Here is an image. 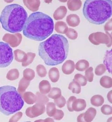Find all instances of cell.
I'll return each mask as SVG.
<instances>
[{
  "label": "cell",
  "instance_id": "obj_1",
  "mask_svg": "<svg viewBox=\"0 0 112 122\" xmlns=\"http://www.w3.org/2000/svg\"><path fill=\"white\" fill-rule=\"evenodd\" d=\"M38 51L39 56L46 65H58L62 64L68 55V41L63 35L55 34L40 43Z\"/></svg>",
  "mask_w": 112,
  "mask_h": 122
},
{
  "label": "cell",
  "instance_id": "obj_2",
  "mask_svg": "<svg viewBox=\"0 0 112 122\" xmlns=\"http://www.w3.org/2000/svg\"><path fill=\"white\" fill-rule=\"evenodd\" d=\"M54 28L53 20L50 16L41 12L29 15L23 29V35L35 41L44 40L50 36Z\"/></svg>",
  "mask_w": 112,
  "mask_h": 122
},
{
  "label": "cell",
  "instance_id": "obj_3",
  "mask_svg": "<svg viewBox=\"0 0 112 122\" xmlns=\"http://www.w3.org/2000/svg\"><path fill=\"white\" fill-rule=\"evenodd\" d=\"M28 18V13L23 7L12 4L6 6L2 10L0 22L5 30L16 33L23 30Z\"/></svg>",
  "mask_w": 112,
  "mask_h": 122
},
{
  "label": "cell",
  "instance_id": "obj_4",
  "mask_svg": "<svg viewBox=\"0 0 112 122\" xmlns=\"http://www.w3.org/2000/svg\"><path fill=\"white\" fill-rule=\"evenodd\" d=\"M112 0H87L84 3L83 13L91 23L104 24L112 16Z\"/></svg>",
  "mask_w": 112,
  "mask_h": 122
},
{
  "label": "cell",
  "instance_id": "obj_5",
  "mask_svg": "<svg viewBox=\"0 0 112 122\" xmlns=\"http://www.w3.org/2000/svg\"><path fill=\"white\" fill-rule=\"evenodd\" d=\"M23 99L16 87L4 86L0 87V112L6 116L13 114L22 109Z\"/></svg>",
  "mask_w": 112,
  "mask_h": 122
},
{
  "label": "cell",
  "instance_id": "obj_6",
  "mask_svg": "<svg viewBox=\"0 0 112 122\" xmlns=\"http://www.w3.org/2000/svg\"><path fill=\"white\" fill-rule=\"evenodd\" d=\"M13 59L12 49L8 43L0 42V68L8 67Z\"/></svg>",
  "mask_w": 112,
  "mask_h": 122
},
{
  "label": "cell",
  "instance_id": "obj_7",
  "mask_svg": "<svg viewBox=\"0 0 112 122\" xmlns=\"http://www.w3.org/2000/svg\"><path fill=\"white\" fill-rule=\"evenodd\" d=\"M106 34L101 32L92 33L89 35L88 39L91 43L95 45L98 46L100 44H106L107 47L112 46V34L106 31Z\"/></svg>",
  "mask_w": 112,
  "mask_h": 122
},
{
  "label": "cell",
  "instance_id": "obj_8",
  "mask_svg": "<svg viewBox=\"0 0 112 122\" xmlns=\"http://www.w3.org/2000/svg\"><path fill=\"white\" fill-rule=\"evenodd\" d=\"M3 40L9 43L12 46H17L20 43L22 40V35L20 33H15L14 34H6L4 36Z\"/></svg>",
  "mask_w": 112,
  "mask_h": 122
},
{
  "label": "cell",
  "instance_id": "obj_9",
  "mask_svg": "<svg viewBox=\"0 0 112 122\" xmlns=\"http://www.w3.org/2000/svg\"><path fill=\"white\" fill-rule=\"evenodd\" d=\"M87 107L86 102L84 99H75L73 103L72 108L73 110L79 112L84 110Z\"/></svg>",
  "mask_w": 112,
  "mask_h": 122
},
{
  "label": "cell",
  "instance_id": "obj_10",
  "mask_svg": "<svg viewBox=\"0 0 112 122\" xmlns=\"http://www.w3.org/2000/svg\"><path fill=\"white\" fill-rule=\"evenodd\" d=\"M23 2L24 5L27 7L28 9L33 12L38 11L40 4V1L39 0H23Z\"/></svg>",
  "mask_w": 112,
  "mask_h": 122
},
{
  "label": "cell",
  "instance_id": "obj_11",
  "mask_svg": "<svg viewBox=\"0 0 112 122\" xmlns=\"http://www.w3.org/2000/svg\"><path fill=\"white\" fill-rule=\"evenodd\" d=\"M74 62L72 60L66 61L62 66V70L63 73L66 75H69L74 72L75 70Z\"/></svg>",
  "mask_w": 112,
  "mask_h": 122
},
{
  "label": "cell",
  "instance_id": "obj_12",
  "mask_svg": "<svg viewBox=\"0 0 112 122\" xmlns=\"http://www.w3.org/2000/svg\"><path fill=\"white\" fill-rule=\"evenodd\" d=\"M67 10L65 6H61L57 8L53 14V17L56 20L62 19L67 13Z\"/></svg>",
  "mask_w": 112,
  "mask_h": 122
},
{
  "label": "cell",
  "instance_id": "obj_13",
  "mask_svg": "<svg viewBox=\"0 0 112 122\" xmlns=\"http://www.w3.org/2000/svg\"><path fill=\"white\" fill-rule=\"evenodd\" d=\"M66 22L70 27H77L80 24V18L76 14H71L67 17Z\"/></svg>",
  "mask_w": 112,
  "mask_h": 122
},
{
  "label": "cell",
  "instance_id": "obj_14",
  "mask_svg": "<svg viewBox=\"0 0 112 122\" xmlns=\"http://www.w3.org/2000/svg\"><path fill=\"white\" fill-rule=\"evenodd\" d=\"M97 111L95 108L90 107L84 113V118L85 122H90L93 121L96 115Z\"/></svg>",
  "mask_w": 112,
  "mask_h": 122
},
{
  "label": "cell",
  "instance_id": "obj_15",
  "mask_svg": "<svg viewBox=\"0 0 112 122\" xmlns=\"http://www.w3.org/2000/svg\"><path fill=\"white\" fill-rule=\"evenodd\" d=\"M68 9L71 11L78 10L81 7L82 2L80 0H69L67 3Z\"/></svg>",
  "mask_w": 112,
  "mask_h": 122
},
{
  "label": "cell",
  "instance_id": "obj_16",
  "mask_svg": "<svg viewBox=\"0 0 112 122\" xmlns=\"http://www.w3.org/2000/svg\"><path fill=\"white\" fill-rule=\"evenodd\" d=\"M68 27L65 22L62 21L57 22L55 25V30L57 33L65 34L68 29Z\"/></svg>",
  "mask_w": 112,
  "mask_h": 122
},
{
  "label": "cell",
  "instance_id": "obj_17",
  "mask_svg": "<svg viewBox=\"0 0 112 122\" xmlns=\"http://www.w3.org/2000/svg\"><path fill=\"white\" fill-rule=\"evenodd\" d=\"M91 103L96 107L102 106L104 102V99L102 96L96 95L94 96L90 99Z\"/></svg>",
  "mask_w": 112,
  "mask_h": 122
},
{
  "label": "cell",
  "instance_id": "obj_18",
  "mask_svg": "<svg viewBox=\"0 0 112 122\" xmlns=\"http://www.w3.org/2000/svg\"><path fill=\"white\" fill-rule=\"evenodd\" d=\"M49 78L53 82H56L58 81L60 77L59 71L56 68H51L48 73Z\"/></svg>",
  "mask_w": 112,
  "mask_h": 122
},
{
  "label": "cell",
  "instance_id": "obj_19",
  "mask_svg": "<svg viewBox=\"0 0 112 122\" xmlns=\"http://www.w3.org/2000/svg\"><path fill=\"white\" fill-rule=\"evenodd\" d=\"M89 63L88 61L82 59L78 61L76 64L75 67L77 71H83L89 68Z\"/></svg>",
  "mask_w": 112,
  "mask_h": 122
},
{
  "label": "cell",
  "instance_id": "obj_20",
  "mask_svg": "<svg viewBox=\"0 0 112 122\" xmlns=\"http://www.w3.org/2000/svg\"><path fill=\"white\" fill-rule=\"evenodd\" d=\"M100 84L105 88L109 89L112 87V79L110 77L104 76L100 80Z\"/></svg>",
  "mask_w": 112,
  "mask_h": 122
},
{
  "label": "cell",
  "instance_id": "obj_21",
  "mask_svg": "<svg viewBox=\"0 0 112 122\" xmlns=\"http://www.w3.org/2000/svg\"><path fill=\"white\" fill-rule=\"evenodd\" d=\"M39 89L42 94H46L50 90V85L47 80H43L40 82L39 86Z\"/></svg>",
  "mask_w": 112,
  "mask_h": 122
},
{
  "label": "cell",
  "instance_id": "obj_22",
  "mask_svg": "<svg viewBox=\"0 0 112 122\" xmlns=\"http://www.w3.org/2000/svg\"><path fill=\"white\" fill-rule=\"evenodd\" d=\"M106 55L104 58L103 62L107 67V70L109 73L112 72V50L107 51Z\"/></svg>",
  "mask_w": 112,
  "mask_h": 122
},
{
  "label": "cell",
  "instance_id": "obj_23",
  "mask_svg": "<svg viewBox=\"0 0 112 122\" xmlns=\"http://www.w3.org/2000/svg\"><path fill=\"white\" fill-rule=\"evenodd\" d=\"M68 89L71 90L73 93L79 94L81 92V86L79 83L73 81L69 83Z\"/></svg>",
  "mask_w": 112,
  "mask_h": 122
},
{
  "label": "cell",
  "instance_id": "obj_24",
  "mask_svg": "<svg viewBox=\"0 0 112 122\" xmlns=\"http://www.w3.org/2000/svg\"><path fill=\"white\" fill-rule=\"evenodd\" d=\"M73 81L79 83L81 86H84L87 85V80L85 76L80 74H77L75 75Z\"/></svg>",
  "mask_w": 112,
  "mask_h": 122
},
{
  "label": "cell",
  "instance_id": "obj_25",
  "mask_svg": "<svg viewBox=\"0 0 112 122\" xmlns=\"http://www.w3.org/2000/svg\"><path fill=\"white\" fill-rule=\"evenodd\" d=\"M16 56V59L19 62H24L27 59V55L24 52L19 50H17L14 51Z\"/></svg>",
  "mask_w": 112,
  "mask_h": 122
},
{
  "label": "cell",
  "instance_id": "obj_26",
  "mask_svg": "<svg viewBox=\"0 0 112 122\" xmlns=\"http://www.w3.org/2000/svg\"><path fill=\"white\" fill-rule=\"evenodd\" d=\"M61 95V90L59 88H52L51 92L48 95L49 97L56 99L60 97Z\"/></svg>",
  "mask_w": 112,
  "mask_h": 122
},
{
  "label": "cell",
  "instance_id": "obj_27",
  "mask_svg": "<svg viewBox=\"0 0 112 122\" xmlns=\"http://www.w3.org/2000/svg\"><path fill=\"white\" fill-rule=\"evenodd\" d=\"M65 34L66 36L70 40H75L78 37V33L77 31L72 28H68Z\"/></svg>",
  "mask_w": 112,
  "mask_h": 122
},
{
  "label": "cell",
  "instance_id": "obj_28",
  "mask_svg": "<svg viewBox=\"0 0 112 122\" xmlns=\"http://www.w3.org/2000/svg\"><path fill=\"white\" fill-rule=\"evenodd\" d=\"M93 71V68L91 67L86 70L85 72V78L87 79V80L88 81L90 82H92L93 81L94 74Z\"/></svg>",
  "mask_w": 112,
  "mask_h": 122
},
{
  "label": "cell",
  "instance_id": "obj_29",
  "mask_svg": "<svg viewBox=\"0 0 112 122\" xmlns=\"http://www.w3.org/2000/svg\"><path fill=\"white\" fill-rule=\"evenodd\" d=\"M23 74L24 77L29 80H31L35 77L34 71L29 68L23 71Z\"/></svg>",
  "mask_w": 112,
  "mask_h": 122
},
{
  "label": "cell",
  "instance_id": "obj_30",
  "mask_svg": "<svg viewBox=\"0 0 112 122\" xmlns=\"http://www.w3.org/2000/svg\"><path fill=\"white\" fill-rule=\"evenodd\" d=\"M106 70V66L103 64H101L96 67L95 73L96 75L101 76L103 74Z\"/></svg>",
  "mask_w": 112,
  "mask_h": 122
},
{
  "label": "cell",
  "instance_id": "obj_31",
  "mask_svg": "<svg viewBox=\"0 0 112 122\" xmlns=\"http://www.w3.org/2000/svg\"><path fill=\"white\" fill-rule=\"evenodd\" d=\"M38 75L41 77H44L47 74V71L45 67L41 65H38L36 68Z\"/></svg>",
  "mask_w": 112,
  "mask_h": 122
},
{
  "label": "cell",
  "instance_id": "obj_32",
  "mask_svg": "<svg viewBox=\"0 0 112 122\" xmlns=\"http://www.w3.org/2000/svg\"><path fill=\"white\" fill-rule=\"evenodd\" d=\"M35 56V54L33 53H28L27 54V59L26 61L23 62L22 64V66H26L30 64L33 62L34 58Z\"/></svg>",
  "mask_w": 112,
  "mask_h": 122
},
{
  "label": "cell",
  "instance_id": "obj_33",
  "mask_svg": "<svg viewBox=\"0 0 112 122\" xmlns=\"http://www.w3.org/2000/svg\"><path fill=\"white\" fill-rule=\"evenodd\" d=\"M55 110L56 107L53 103H50L48 104L47 106V113L49 116H53L55 113Z\"/></svg>",
  "mask_w": 112,
  "mask_h": 122
},
{
  "label": "cell",
  "instance_id": "obj_34",
  "mask_svg": "<svg viewBox=\"0 0 112 122\" xmlns=\"http://www.w3.org/2000/svg\"><path fill=\"white\" fill-rule=\"evenodd\" d=\"M101 112L106 115H110L112 114V107L108 105H104L101 108Z\"/></svg>",
  "mask_w": 112,
  "mask_h": 122
},
{
  "label": "cell",
  "instance_id": "obj_35",
  "mask_svg": "<svg viewBox=\"0 0 112 122\" xmlns=\"http://www.w3.org/2000/svg\"><path fill=\"white\" fill-rule=\"evenodd\" d=\"M57 106L60 108H62L65 105L66 101L65 98L63 96L59 97L58 99L54 101Z\"/></svg>",
  "mask_w": 112,
  "mask_h": 122
},
{
  "label": "cell",
  "instance_id": "obj_36",
  "mask_svg": "<svg viewBox=\"0 0 112 122\" xmlns=\"http://www.w3.org/2000/svg\"><path fill=\"white\" fill-rule=\"evenodd\" d=\"M76 99L75 96H72L69 97L67 102V107L68 110L70 112H73L74 111L72 108V105L73 101Z\"/></svg>",
  "mask_w": 112,
  "mask_h": 122
},
{
  "label": "cell",
  "instance_id": "obj_37",
  "mask_svg": "<svg viewBox=\"0 0 112 122\" xmlns=\"http://www.w3.org/2000/svg\"><path fill=\"white\" fill-rule=\"evenodd\" d=\"M64 116V113L62 111L56 110V113L55 114L54 117L57 120H60L62 119Z\"/></svg>",
  "mask_w": 112,
  "mask_h": 122
},
{
  "label": "cell",
  "instance_id": "obj_38",
  "mask_svg": "<svg viewBox=\"0 0 112 122\" xmlns=\"http://www.w3.org/2000/svg\"><path fill=\"white\" fill-rule=\"evenodd\" d=\"M112 19H110L104 25V30L105 31H112Z\"/></svg>",
  "mask_w": 112,
  "mask_h": 122
},
{
  "label": "cell",
  "instance_id": "obj_39",
  "mask_svg": "<svg viewBox=\"0 0 112 122\" xmlns=\"http://www.w3.org/2000/svg\"><path fill=\"white\" fill-rule=\"evenodd\" d=\"M84 113L81 114L77 117V122H85L84 118Z\"/></svg>",
  "mask_w": 112,
  "mask_h": 122
},
{
  "label": "cell",
  "instance_id": "obj_40",
  "mask_svg": "<svg viewBox=\"0 0 112 122\" xmlns=\"http://www.w3.org/2000/svg\"><path fill=\"white\" fill-rule=\"evenodd\" d=\"M112 90L108 92V94L107 95V98L108 99V101L109 102H110V103H112Z\"/></svg>",
  "mask_w": 112,
  "mask_h": 122
},
{
  "label": "cell",
  "instance_id": "obj_41",
  "mask_svg": "<svg viewBox=\"0 0 112 122\" xmlns=\"http://www.w3.org/2000/svg\"></svg>",
  "mask_w": 112,
  "mask_h": 122
}]
</instances>
